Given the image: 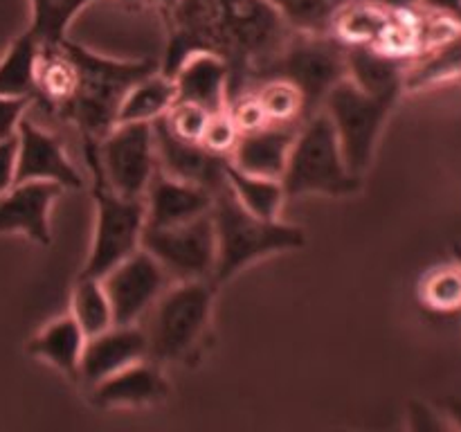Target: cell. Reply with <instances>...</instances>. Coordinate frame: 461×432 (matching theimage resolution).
<instances>
[{
  "label": "cell",
  "mask_w": 461,
  "mask_h": 432,
  "mask_svg": "<svg viewBox=\"0 0 461 432\" xmlns=\"http://www.w3.org/2000/svg\"><path fill=\"white\" fill-rule=\"evenodd\" d=\"M167 22L162 72L171 76L189 52L207 50L228 61L230 97L246 90L295 32L266 0H178Z\"/></svg>",
  "instance_id": "6da1fadb"
},
{
  "label": "cell",
  "mask_w": 461,
  "mask_h": 432,
  "mask_svg": "<svg viewBox=\"0 0 461 432\" xmlns=\"http://www.w3.org/2000/svg\"><path fill=\"white\" fill-rule=\"evenodd\" d=\"M63 43L75 61L77 86L59 112L81 130L84 140L99 142L117 124V111L131 86L158 68L151 61L102 57L68 39H63Z\"/></svg>",
  "instance_id": "7a4b0ae2"
},
{
  "label": "cell",
  "mask_w": 461,
  "mask_h": 432,
  "mask_svg": "<svg viewBox=\"0 0 461 432\" xmlns=\"http://www.w3.org/2000/svg\"><path fill=\"white\" fill-rule=\"evenodd\" d=\"M212 223L216 234V266L212 282L219 284L232 279L239 270L246 268L261 256L275 255L284 250L304 248V230L297 225H288L279 219H259L250 214L230 184L221 187L214 194L212 202Z\"/></svg>",
  "instance_id": "3957f363"
},
{
  "label": "cell",
  "mask_w": 461,
  "mask_h": 432,
  "mask_svg": "<svg viewBox=\"0 0 461 432\" xmlns=\"http://www.w3.org/2000/svg\"><path fill=\"white\" fill-rule=\"evenodd\" d=\"M214 292L212 279L174 282V286L165 288L144 327L153 363H183L196 356L210 328Z\"/></svg>",
  "instance_id": "277c9868"
},
{
  "label": "cell",
  "mask_w": 461,
  "mask_h": 432,
  "mask_svg": "<svg viewBox=\"0 0 461 432\" xmlns=\"http://www.w3.org/2000/svg\"><path fill=\"white\" fill-rule=\"evenodd\" d=\"M84 153L90 174H93L95 234L88 261L81 274L99 279L126 256L140 250L142 232L147 228V207H144V198L122 196L106 183L95 140H84Z\"/></svg>",
  "instance_id": "5b68a950"
},
{
  "label": "cell",
  "mask_w": 461,
  "mask_h": 432,
  "mask_svg": "<svg viewBox=\"0 0 461 432\" xmlns=\"http://www.w3.org/2000/svg\"><path fill=\"white\" fill-rule=\"evenodd\" d=\"M282 184L286 198L306 194L349 196L360 189V176L347 169L336 129L324 111L311 115L297 129Z\"/></svg>",
  "instance_id": "8992f818"
},
{
  "label": "cell",
  "mask_w": 461,
  "mask_h": 432,
  "mask_svg": "<svg viewBox=\"0 0 461 432\" xmlns=\"http://www.w3.org/2000/svg\"><path fill=\"white\" fill-rule=\"evenodd\" d=\"M266 76H282L295 84L304 97V112L309 120L322 108L329 90L347 76V45L333 34L293 32L282 52L257 75L255 81Z\"/></svg>",
  "instance_id": "52a82bcc"
},
{
  "label": "cell",
  "mask_w": 461,
  "mask_h": 432,
  "mask_svg": "<svg viewBox=\"0 0 461 432\" xmlns=\"http://www.w3.org/2000/svg\"><path fill=\"white\" fill-rule=\"evenodd\" d=\"M396 102L365 93L349 76L338 81L324 97L322 111L331 117L342 158L351 174L363 176L376 151L378 135Z\"/></svg>",
  "instance_id": "ba28073f"
},
{
  "label": "cell",
  "mask_w": 461,
  "mask_h": 432,
  "mask_svg": "<svg viewBox=\"0 0 461 432\" xmlns=\"http://www.w3.org/2000/svg\"><path fill=\"white\" fill-rule=\"evenodd\" d=\"M140 246L165 268L171 282L214 277L216 234L212 214L169 228H144Z\"/></svg>",
  "instance_id": "9c48e42d"
},
{
  "label": "cell",
  "mask_w": 461,
  "mask_h": 432,
  "mask_svg": "<svg viewBox=\"0 0 461 432\" xmlns=\"http://www.w3.org/2000/svg\"><path fill=\"white\" fill-rule=\"evenodd\" d=\"M97 158L104 178L117 194L144 198L158 169L153 122L115 124L97 142Z\"/></svg>",
  "instance_id": "30bf717a"
},
{
  "label": "cell",
  "mask_w": 461,
  "mask_h": 432,
  "mask_svg": "<svg viewBox=\"0 0 461 432\" xmlns=\"http://www.w3.org/2000/svg\"><path fill=\"white\" fill-rule=\"evenodd\" d=\"M113 309V322L126 327L138 324L165 292L171 279L160 264L140 246L133 255L99 277Z\"/></svg>",
  "instance_id": "8fae6325"
},
{
  "label": "cell",
  "mask_w": 461,
  "mask_h": 432,
  "mask_svg": "<svg viewBox=\"0 0 461 432\" xmlns=\"http://www.w3.org/2000/svg\"><path fill=\"white\" fill-rule=\"evenodd\" d=\"M153 144H156L158 169L176 180L201 184L212 194L228 184L225 166L230 158L212 153L201 142L178 138L167 126L165 115L153 122Z\"/></svg>",
  "instance_id": "7c38bea8"
},
{
  "label": "cell",
  "mask_w": 461,
  "mask_h": 432,
  "mask_svg": "<svg viewBox=\"0 0 461 432\" xmlns=\"http://www.w3.org/2000/svg\"><path fill=\"white\" fill-rule=\"evenodd\" d=\"M27 180L54 183L61 189L84 187V178L68 158L61 140L23 117L16 129V183Z\"/></svg>",
  "instance_id": "4fadbf2b"
},
{
  "label": "cell",
  "mask_w": 461,
  "mask_h": 432,
  "mask_svg": "<svg viewBox=\"0 0 461 432\" xmlns=\"http://www.w3.org/2000/svg\"><path fill=\"white\" fill-rule=\"evenodd\" d=\"M149 358L147 331L140 324H113L106 331L97 336L86 338L84 356L79 364V381L86 387L102 382L104 378L113 376L120 369Z\"/></svg>",
  "instance_id": "5bb4252c"
},
{
  "label": "cell",
  "mask_w": 461,
  "mask_h": 432,
  "mask_svg": "<svg viewBox=\"0 0 461 432\" xmlns=\"http://www.w3.org/2000/svg\"><path fill=\"white\" fill-rule=\"evenodd\" d=\"M59 194L61 187L54 183H14L7 192L0 194V232H21L41 246L52 243L50 210Z\"/></svg>",
  "instance_id": "9a60e30c"
},
{
  "label": "cell",
  "mask_w": 461,
  "mask_h": 432,
  "mask_svg": "<svg viewBox=\"0 0 461 432\" xmlns=\"http://www.w3.org/2000/svg\"><path fill=\"white\" fill-rule=\"evenodd\" d=\"M176 102L201 106L210 115L225 111L230 99V66L207 50L189 52L174 70Z\"/></svg>",
  "instance_id": "2e32d148"
},
{
  "label": "cell",
  "mask_w": 461,
  "mask_h": 432,
  "mask_svg": "<svg viewBox=\"0 0 461 432\" xmlns=\"http://www.w3.org/2000/svg\"><path fill=\"white\" fill-rule=\"evenodd\" d=\"M214 194L201 184L176 180L171 176L156 169L147 194H144V207H147L149 228H169V225L187 223L203 214H210Z\"/></svg>",
  "instance_id": "e0dca14e"
},
{
  "label": "cell",
  "mask_w": 461,
  "mask_h": 432,
  "mask_svg": "<svg viewBox=\"0 0 461 432\" xmlns=\"http://www.w3.org/2000/svg\"><path fill=\"white\" fill-rule=\"evenodd\" d=\"M90 396L99 408H144L165 400L169 382L160 364L144 358L90 387Z\"/></svg>",
  "instance_id": "ac0fdd59"
},
{
  "label": "cell",
  "mask_w": 461,
  "mask_h": 432,
  "mask_svg": "<svg viewBox=\"0 0 461 432\" xmlns=\"http://www.w3.org/2000/svg\"><path fill=\"white\" fill-rule=\"evenodd\" d=\"M297 129L300 126L266 124L264 129L239 135L230 162L250 176L282 180Z\"/></svg>",
  "instance_id": "d6986e66"
},
{
  "label": "cell",
  "mask_w": 461,
  "mask_h": 432,
  "mask_svg": "<svg viewBox=\"0 0 461 432\" xmlns=\"http://www.w3.org/2000/svg\"><path fill=\"white\" fill-rule=\"evenodd\" d=\"M410 61L381 52L372 45H347V76L374 97L396 102L405 88Z\"/></svg>",
  "instance_id": "ffe728a7"
},
{
  "label": "cell",
  "mask_w": 461,
  "mask_h": 432,
  "mask_svg": "<svg viewBox=\"0 0 461 432\" xmlns=\"http://www.w3.org/2000/svg\"><path fill=\"white\" fill-rule=\"evenodd\" d=\"M86 333L72 318V313L61 315L50 322L43 331L36 333L27 345V351L36 358L45 360L48 364L66 374L70 381H79V364L84 356Z\"/></svg>",
  "instance_id": "44dd1931"
},
{
  "label": "cell",
  "mask_w": 461,
  "mask_h": 432,
  "mask_svg": "<svg viewBox=\"0 0 461 432\" xmlns=\"http://www.w3.org/2000/svg\"><path fill=\"white\" fill-rule=\"evenodd\" d=\"M176 102L174 76L167 72L153 70L151 75L142 76L138 84L131 86L124 94L117 111V124L124 122H156L158 117L167 115Z\"/></svg>",
  "instance_id": "7402d4cb"
},
{
  "label": "cell",
  "mask_w": 461,
  "mask_h": 432,
  "mask_svg": "<svg viewBox=\"0 0 461 432\" xmlns=\"http://www.w3.org/2000/svg\"><path fill=\"white\" fill-rule=\"evenodd\" d=\"M39 54L41 40L30 30H25L0 58V94L34 102Z\"/></svg>",
  "instance_id": "603a6c76"
},
{
  "label": "cell",
  "mask_w": 461,
  "mask_h": 432,
  "mask_svg": "<svg viewBox=\"0 0 461 432\" xmlns=\"http://www.w3.org/2000/svg\"><path fill=\"white\" fill-rule=\"evenodd\" d=\"M448 79H461V25L410 63L403 86L419 90Z\"/></svg>",
  "instance_id": "cb8c5ba5"
},
{
  "label": "cell",
  "mask_w": 461,
  "mask_h": 432,
  "mask_svg": "<svg viewBox=\"0 0 461 432\" xmlns=\"http://www.w3.org/2000/svg\"><path fill=\"white\" fill-rule=\"evenodd\" d=\"M225 178H228V184L234 196H237V201L250 214L268 220L279 219V212H282L284 202H286V192H284L282 180L250 176L246 171L237 169L232 162H228V166H225Z\"/></svg>",
  "instance_id": "d4e9b609"
},
{
  "label": "cell",
  "mask_w": 461,
  "mask_h": 432,
  "mask_svg": "<svg viewBox=\"0 0 461 432\" xmlns=\"http://www.w3.org/2000/svg\"><path fill=\"white\" fill-rule=\"evenodd\" d=\"M255 90L257 99L264 106L266 117L270 124H293L300 126L306 120L304 97L300 88L282 76H266V79L255 81L250 88Z\"/></svg>",
  "instance_id": "484cf974"
},
{
  "label": "cell",
  "mask_w": 461,
  "mask_h": 432,
  "mask_svg": "<svg viewBox=\"0 0 461 432\" xmlns=\"http://www.w3.org/2000/svg\"><path fill=\"white\" fill-rule=\"evenodd\" d=\"M72 318L86 333V338L97 336V333L106 331L113 324V309L108 302L106 291H104L102 282L97 277H84L79 274L72 291Z\"/></svg>",
  "instance_id": "4316f807"
},
{
  "label": "cell",
  "mask_w": 461,
  "mask_h": 432,
  "mask_svg": "<svg viewBox=\"0 0 461 432\" xmlns=\"http://www.w3.org/2000/svg\"><path fill=\"white\" fill-rule=\"evenodd\" d=\"M286 25L306 34H329L336 14L351 0H266Z\"/></svg>",
  "instance_id": "83f0119b"
},
{
  "label": "cell",
  "mask_w": 461,
  "mask_h": 432,
  "mask_svg": "<svg viewBox=\"0 0 461 432\" xmlns=\"http://www.w3.org/2000/svg\"><path fill=\"white\" fill-rule=\"evenodd\" d=\"M93 0H32V25L27 30L43 45L61 43L77 14Z\"/></svg>",
  "instance_id": "f1b7e54d"
},
{
  "label": "cell",
  "mask_w": 461,
  "mask_h": 432,
  "mask_svg": "<svg viewBox=\"0 0 461 432\" xmlns=\"http://www.w3.org/2000/svg\"><path fill=\"white\" fill-rule=\"evenodd\" d=\"M423 306L435 313H455L461 309V266H439L423 277L419 286Z\"/></svg>",
  "instance_id": "f546056e"
},
{
  "label": "cell",
  "mask_w": 461,
  "mask_h": 432,
  "mask_svg": "<svg viewBox=\"0 0 461 432\" xmlns=\"http://www.w3.org/2000/svg\"><path fill=\"white\" fill-rule=\"evenodd\" d=\"M225 111H228L234 126H237L239 135L252 133V130H259L264 129L266 124H270L268 117H266L264 112V106H261V102L257 99L255 90H241V93L232 94V97L228 99Z\"/></svg>",
  "instance_id": "4dcf8cb0"
},
{
  "label": "cell",
  "mask_w": 461,
  "mask_h": 432,
  "mask_svg": "<svg viewBox=\"0 0 461 432\" xmlns=\"http://www.w3.org/2000/svg\"><path fill=\"white\" fill-rule=\"evenodd\" d=\"M207 120H210V112L189 102H174V106L165 115V122L171 133L183 140H189V142H201Z\"/></svg>",
  "instance_id": "1f68e13d"
},
{
  "label": "cell",
  "mask_w": 461,
  "mask_h": 432,
  "mask_svg": "<svg viewBox=\"0 0 461 432\" xmlns=\"http://www.w3.org/2000/svg\"><path fill=\"white\" fill-rule=\"evenodd\" d=\"M237 140H239V130L237 126H234V122L230 120L228 111H221V112H214V115H210L201 138L203 147L210 148L212 153H219V156L230 158Z\"/></svg>",
  "instance_id": "d6a6232c"
},
{
  "label": "cell",
  "mask_w": 461,
  "mask_h": 432,
  "mask_svg": "<svg viewBox=\"0 0 461 432\" xmlns=\"http://www.w3.org/2000/svg\"><path fill=\"white\" fill-rule=\"evenodd\" d=\"M32 106V99H16L0 94V140L16 135L18 124L25 117V111Z\"/></svg>",
  "instance_id": "836d02e7"
},
{
  "label": "cell",
  "mask_w": 461,
  "mask_h": 432,
  "mask_svg": "<svg viewBox=\"0 0 461 432\" xmlns=\"http://www.w3.org/2000/svg\"><path fill=\"white\" fill-rule=\"evenodd\" d=\"M16 183V135L0 140V194Z\"/></svg>",
  "instance_id": "e575fe53"
},
{
  "label": "cell",
  "mask_w": 461,
  "mask_h": 432,
  "mask_svg": "<svg viewBox=\"0 0 461 432\" xmlns=\"http://www.w3.org/2000/svg\"><path fill=\"white\" fill-rule=\"evenodd\" d=\"M410 423L417 430H444V428H450V421H446L444 414L435 412V410L423 403L410 405Z\"/></svg>",
  "instance_id": "d590c367"
},
{
  "label": "cell",
  "mask_w": 461,
  "mask_h": 432,
  "mask_svg": "<svg viewBox=\"0 0 461 432\" xmlns=\"http://www.w3.org/2000/svg\"><path fill=\"white\" fill-rule=\"evenodd\" d=\"M421 7L455 22H461V0H421Z\"/></svg>",
  "instance_id": "8d00e7d4"
},
{
  "label": "cell",
  "mask_w": 461,
  "mask_h": 432,
  "mask_svg": "<svg viewBox=\"0 0 461 432\" xmlns=\"http://www.w3.org/2000/svg\"><path fill=\"white\" fill-rule=\"evenodd\" d=\"M441 408H444V417L450 418V426L461 428V399L444 400Z\"/></svg>",
  "instance_id": "74e56055"
},
{
  "label": "cell",
  "mask_w": 461,
  "mask_h": 432,
  "mask_svg": "<svg viewBox=\"0 0 461 432\" xmlns=\"http://www.w3.org/2000/svg\"><path fill=\"white\" fill-rule=\"evenodd\" d=\"M376 3L385 4V7L401 9V7H421V0H376Z\"/></svg>",
  "instance_id": "f35d334b"
},
{
  "label": "cell",
  "mask_w": 461,
  "mask_h": 432,
  "mask_svg": "<svg viewBox=\"0 0 461 432\" xmlns=\"http://www.w3.org/2000/svg\"><path fill=\"white\" fill-rule=\"evenodd\" d=\"M153 3H158V4H160V7H162V12H169V9L171 7H174V4L176 3H178V0H153Z\"/></svg>",
  "instance_id": "ab89813d"
},
{
  "label": "cell",
  "mask_w": 461,
  "mask_h": 432,
  "mask_svg": "<svg viewBox=\"0 0 461 432\" xmlns=\"http://www.w3.org/2000/svg\"><path fill=\"white\" fill-rule=\"evenodd\" d=\"M120 3L129 4V7H138V4H144V3H153V0H120Z\"/></svg>",
  "instance_id": "60d3db41"
},
{
  "label": "cell",
  "mask_w": 461,
  "mask_h": 432,
  "mask_svg": "<svg viewBox=\"0 0 461 432\" xmlns=\"http://www.w3.org/2000/svg\"><path fill=\"white\" fill-rule=\"evenodd\" d=\"M453 255H455V261H457V264L461 266V246H459V243L453 248Z\"/></svg>",
  "instance_id": "b9f144b4"
}]
</instances>
